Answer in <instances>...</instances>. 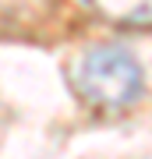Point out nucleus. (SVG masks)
<instances>
[{
    "mask_svg": "<svg viewBox=\"0 0 152 159\" xmlns=\"http://www.w3.org/2000/svg\"><path fill=\"white\" fill-rule=\"evenodd\" d=\"M141 85H145V78H141L138 57L117 43L92 46L74 64V89L81 92V99L103 110H120L135 102L141 96Z\"/></svg>",
    "mask_w": 152,
    "mask_h": 159,
    "instance_id": "obj_1",
    "label": "nucleus"
},
{
    "mask_svg": "<svg viewBox=\"0 0 152 159\" xmlns=\"http://www.w3.org/2000/svg\"><path fill=\"white\" fill-rule=\"evenodd\" d=\"M92 7L127 29H152V0H89Z\"/></svg>",
    "mask_w": 152,
    "mask_h": 159,
    "instance_id": "obj_2",
    "label": "nucleus"
}]
</instances>
